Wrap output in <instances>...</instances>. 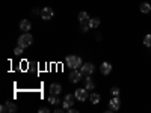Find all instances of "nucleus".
Returning <instances> with one entry per match:
<instances>
[{
	"label": "nucleus",
	"instance_id": "f257e3e1",
	"mask_svg": "<svg viewBox=\"0 0 151 113\" xmlns=\"http://www.w3.org/2000/svg\"><path fill=\"white\" fill-rule=\"evenodd\" d=\"M65 62H67V65H68L71 69H77V68L82 67V59H80L79 56H67Z\"/></svg>",
	"mask_w": 151,
	"mask_h": 113
},
{
	"label": "nucleus",
	"instance_id": "f03ea898",
	"mask_svg": "<svg viewBox=\"0 0 151 113\" xmlns=\"http://www.w3.org/2000/svg\"><path fill=\"white\" fill-rule=\"evenodd\" d=\"M32 42H33V36L30 35V33H27V32H24L20 38H18V45H21V47H30L32 45Z\"/></svg>",
	"mask_w": 151,
	"mask_h": 113
},
{
	"label": "nucleus",
	"instance_id": "7ed1b4c3",
	"mask_svg": "<svg viewBox=\"0 0 151 113\" xmlns=\"http://www.w3.org/2000/svg\"><path fill=\"white\" fill-rule=\"evenodd\" d=\"M74 95H76V99L77 101H80V103H83V101H86V98L89 97V94H88V89L86 87H80V89H76V92H74Z\"/></svg>",
	"mask_w": 151,
	"mask_h": 113
},
{
	"label": "nucleus",
	"instance_id": "20e7f679",
	"mask_svg": "<svg viewBox=\"0 0 151 113\" xmlns=\"http://www.w3.org/2000/svg\"><path fill=\"white\" fill-rule=\"evenodd\" d=\"M80 71H82L83 75H92L94 71H95V67H94L92 64H83V65L80 67Z\"/></svg>",
	"mask_w": 151,
	"mask_h": 113
},
{
	"label": "nucleus",
	"instance_id": "39448f33",
	"mask_svg": "<svg viewBox=\"0 0 151 113\" xmlns=\"http://www.w3.org/2000/svg\"><path fill=\"white\" fill-rule=\"evenodd\" d=\"M82 71H79V68L77 69H73L71 72H70V82H73V83H79L80 80H82Z\"/></svg>",
	"mask_w": 151,
	"mask_h": 113
},
{
	"label": "nucleus",
	"instance_id": "423d86ee",
	"mask_svg": "<svg viewBox=\"0 0 151 113\" xmlns=\"http://www.w3.org/2000/svg\"><path fill=\"white\" fill-rule=\"evenodd\" d=\"M74 99H76V95H74V94H67L65 98H64V103H62V104H64V109L68 110V109L74 104Z\"/></svg>",
	"mask_w": 151,
	"mask_h": 113
},
{
	"label": "nucleus",
	"instance_id": "0eeeda50",
	"mask_svg": "<svg viewBox=\"0 0 151 113\" xmlns=\"http://www.w3.org/2000/svg\"><path fill=\"white\" fill-rule=\"evenodd\" d=\"M121 107V101H119V98L118 97H113L110 101H109V110L113 112V110H118Z\"/></svg>",
	"mask_w": 151,
	"mask_h": 113
},
{
	"label": "nucleus",
	"instance_id": "6e6552de",
	"mask_svg": "<svg viewBox=\"0 0 151 113\" xmlns=\"http://www.w3.org/2000/svg\"><path fill=\"white\" fill-rule=\"evenodd\" d=\"M52 17H53V9L48 8V6L42 8V11H41V18H42V20H50Z\"/></svg>",
	"mask_w": 151,
	"mask_h": 113
},
{
	"label": "nucleus",
	"instance_id": "1a4fd4ad",
	"mask_svg": "<svg viewBox=\"0 0 151 113\" xmlns=\"http://www.w3.org/2000/svg\"><path fill=\"white\" fill-rule=\"evenodd\" d=\"M20 29H21L23 32H29V30L32 29L30 21H29V20H21V21H20Z\"/></svg>",
	"mask_w": 151,
	"mask_h": 113
},
{
	"label": "nucleus",
	"instance_id": "9d476101",
	"mask_svg": "<svg viewBox=\"0 0 151 113\" xmlns=\"http://www.w3.org/2000/svg\"><path fill=\"white\" fill-rule=\"evenodd\" d=\"M100 71H101V74L107 75L112 72V65L109 64V62H104V64H101V67H100Z\"/></svg>",
	"mask_w": 151,
	"mask_h": 113
},
{
	"label": "nucleus",
	"instance_id": "9b49d317",
	"mask_svg": "<svg viewBox=\"0 0 151 113\" xmlns=\"http://www.w3.org/2000/svg\"><path fill=\"white\" fill-rule=\"evenodd\" d=\"M62 92V86L58 84V83H53V84H50V94H53V95H59Z\"/></svg>",
	"mask_w": 151,
	"mask_h": 113
},
{
	"label": "nucleus",
	"instance_id": "f8f14e48",
	"mask_svg": "<svg viewBox=\"0 0 151 113\" xmlns=\"http://www.w3.org/2000/svg\"><path fill=\"white\" fill-rule=\"evenodd\" d=\"M85 87L88 91H91V89L95 87V84H94V82H92V79L89 77V75H85Z\"/></svg>",
	"mask_w": 151,
	"mask_h": 113
},
{
	"label": "nucleus",
	"instance_id": "ddd939ff",
	"mask_svg": "<svg viewBox=\"0 0 151 113\" xmlns=\"http://www.w3.org/2000/svg\"><path fill=\"white\" fill-rule=\"evenodd\" d=\"M89 99H91V103H92V104H98V103H100V99H101V97H100V94L92 92V94L89 95Z\"/></svg>",
	"mask_w": 151,
	"mask_h": 113
},
{
	"label": "nucleus",
	"instance_id": "4468645a",
	"mask_svg": "<svg viewBox=\"0 0 151 113\" xmlns=\"http://www.w3.org/2000/svg\"><path fill=\"white\" fill-rule=\"evenodd\" d=\"M79 21L80 23H89V15H88V12H80L79 14Z\"/></svg>",
	"mask_w": 151,
	"mask_h": 113
},
{
	"label": "nucleus",
	"instance_id": "2eb2a0df",
	"mask_svg": "<svg viewBox=\"0 0 151 113\" xmlns=\"http://www.w3.org/2000/svg\"><path fill=\"white\" fill-rule=\"evenodd\" d=\"M139 9H141L142 14H150V12H151V5L150 3H142Z\"/></svg>",
	"mask_w": 151,
	"mask_h": 113
},
{
	"label": "nucleus",
	"instance_id": "dca6fc26",
	"mask_svg": "<svg viewBox=\"0 0 151 113\" xmlns=\"http://www.w3.org/2000/svg\"><path fill=\"white\" fill-rule=\"evenodd\" d=\"M88 24H89L91 29H97L100 26V20L98 18H89V23H88Z\"/></svg>",
	"mask_w": 151,
	"mask_h": 113
},
{
	"label": "nucleus",
	"instance_id": "f3484780",
	"mask_svg": "<svg viewBox=\"0 0 151 113\" xmlns=\"http://www.w3.org/2000/svg\"><path fill=\"white\" fill-rule=\"evenodd\" d=\"M6 109H8V112H11V113H14V112H17V106L14 104V103H6Z\"/></svg>",
	"mask_w": 151,
	"mask_h": 113
},
{
	"label": "nucleus",
	"instance_id": "a211bd4d",
	"mask_svg": "<svg viewBox=\"0 0 151 113\" xmlns=\"http://www.w3.org/2000/svg\"><path fill=\"white\" fill-rule=\"evenodd\" d=\"M48 103H50V104H58V103H59V99H58V95H53V94H50V97H48Z\"/></svg>",
	"mask_w": 151,
	"mask_h": 113
},
{
	"label": "nucleus",
	"instance_id": "6ab92c4d",
	"mask_svg": "<svg viewBox=\"0 0 151 113\" xmlns=\"http://www.w3.org/2000/svg\"><path fill=\"white\" fill-rule=\"evenodd\" d=\"M144 44H145L147 47H151V35H147V36L144 38Z\"/></svg>",
	"mask_w": 151,
	"mask_h": 113
},
{
	"label": "nucleus",
	"instance_id": "aec40b11",
	"mask_svg": "<svg viewBox=\"0 0 151 113\" xmlns=\"http://www.w3.org/2000/svg\"><path fill=\"white\" fill-rule=\"evenodd\" d=\"M80 29H82V32H88L91 27H89V24H86V23H80Z\"/></svg>",
	"mask_w": 151,
	"mask_h": 113
},
{
	"label": "nucleus",
	"instance_id": "412c9836",
	"mask_svg": "<svg viewBox=\"0 0 151 113\" xmlns=\"http://www.w3.org/2000/svg\"><path fill=\"white\" fill-rule=\"evenodd\" d=\"M23 48H24V47H21V45H18V47H17V48L14 50V54H17V56H20V54L23 53Z\"/></svg>",
	"mask_w": 151,
	"mask_h": 113
},
{
	"label": "nucleus",
	"instance_id": "4be33fe9",
	"mask_svg": "<svg viewBox=\"0 0 151 113\" xmlns=\"http://www.w3.org/2000/svg\"><path fill=\"white\" fill-rule=\"evenodd\" d=\"M110 92H112L113 97H118V95H119V89H118V87H112V91H110Z\"/></svg>",
	"mask_w": 151,
	"mask_h": 113
},
{
	"label": "nucleus",
	"instance_id": "5701e85b",
	"mask_svg": "<svg viewBox=\"0 0 151 113\" xmlns=\"http://www.w3.org/2000/svg\"><path fill=\"white\" fill-rule=\"evenodd\" d=\"M40 113H48V109H45V107H41V109H40Z\"/></svg>",
	"mask_w": 151,
	"mask_h": 113
},
{
	"label": "nucleus",
	"instance_id": "b1692460",
	"mask_svg": "<svg viewBox=\"0 0 151 113\" xmlns=\"http://www.w3.org/2000/svg\"><path fill=\"white\" fill-rule=\"evenodd\" d=\"M68 113H79V112L76 110V109H71V107H70V109H68Z\"/></svg>",
	"mask_w": 151,
	"mask_h": 113
},
{
	"label": "nucleus",
	"instance_id": "393cba45",
	"mask_svg": "<svg viewBox=\"0 0 151 113\" xmlns=\"http://www.w3.org/2000/svg\"><path fill=\"white\" fill-rule=\"evenodd\" d=\"M0 110H2V112H8V109H6V106H2V107H0Z\"/></svg>",
	"mask_w": 151,
	"mask_h": 113
}]
</instances>
